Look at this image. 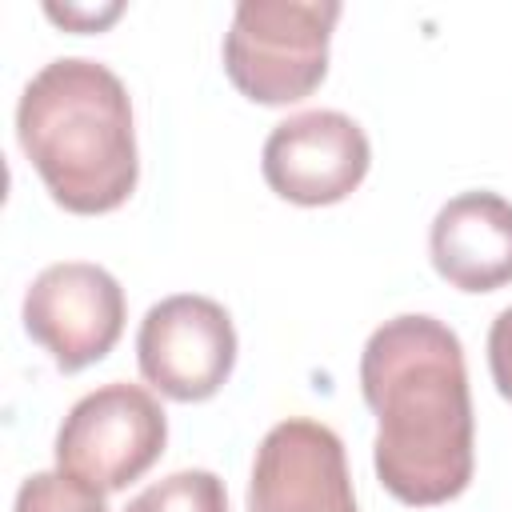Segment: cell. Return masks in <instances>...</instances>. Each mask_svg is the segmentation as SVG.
Listing matches in <instances>:
<instances>
[{
  "mask_svg": "<svg viewBox=\"0 0 512 512\" xmlns=\"http://www.w3.org/2000/svg\"><path fill=\"white\" fill-rule=\"evenodd\" d=\"M360 392L376 416L372 468L388 496L412 508L456 500L476 472V420L460 336L424 312L372 328L360 352Z\"/></svg>",
  "mask_w": 512,
  "mask_h": 512,
  "instance_id": "1",
  "label": "cell"
},
{
  "mask_svg": "<svg viewBox=\"0 0 512 512\" xmlns=\"http://www.w3.org/2000/svg\"><path fill=\"white\" fill-rule=\"evenodd\" d=\"M16 140L64 212L104 216L136 192L132 100L124 80L100 60H48L20 92Z\"/></svg>",
  "mask_w": 512,
  "mask_h": 512,
  "instance_id": "2",
  "label": "cell"
},
{
  "mask_svg": "<svg viewBox=\"0 0 512 512\" xmlns=\"http://www.w3.org/2000/svg\"><path fill=\"white\" fill-rule=\"evenodd\" d=\"M336 20V0H240L220 48L232 88L264 108L312 96L328 76Z\"/></svg>",
  "mask_w": 512,
  "mask_h": 512,
  "instance_id": "3",
  "label": "cell"
},
{
  "mask_svg": "<svg viewBox=\"0 0 512 512\" xmlns=\"http://www.w3.org/2000/svg\"><path fill=\"white\" fill-rule=\"evenodd\" d=\"M168 444V416L160 400L128 380L100 384L80 396L56 432V468L96 484L100 492H120L140 480Z\"/></svg>",
  "mask_w": 512,
  "mask_h": 512,
  "instance_id": "4",
  "label": "cell"
},
{
  "mask_svg": "<svg viewBox=\"0 0 512 512\" xmlns=\"http://www.w3.org/2000/svg\"><path fill=\"white\" fill-rule=\"evenodd\" d=\"M136 364L140 376L176 404L212 400L236 368V324L212 296H164L140 320Z\"/></svg>",
  "mask_w": 512,
  "mask_h": 512,
  "instance_id": "5",
  "label": "cell"
},
{
  "mask_svg": "<svg viewBox=\"0 0 512 512\" xmlns=\"http://www.w3.org/2000/svg\"><path fill=\"white\" fill-rule=\"evenodd\" d=\"M24 332L52 356L60 372H80L104 360L128 320L120 280L92 260L48 264L24 292Z\"/></svg>",
  "mask_w": 512,
  "mask_h": 512,
  "instance_id": "6",
  "label": "cell"
},
{
  "mask_svg": "<svg viewBox=\"0 0 512 512\" xmlns=\"http://www.w3.org/2000/svg\"><path fill=\"white\" fill-rule=\"evenodd\" d=\"M372 168L368 132L336 108H312L280 120L260 152L268 188L300 208L348 200Z\"/></svg>",
  "mask_w": 512,
  "mask_h": 512,
  "instance_id": "7",
  "label": "cell"
},
{
  "mask_svg": "<svg viewBox=\"0 0 512 512\" xmlns=\"http://www.w3.org/2000/svg\"><path fill=\"white\" fill-rule=\"evenodd\" d=\"M244 504L248 512H356L344 440L312 416L272 424L252 456Z\"/></svg>",
  "mask_w": 512,
  "mask_h": 512,
  "instance_id": "8",
  "label": "cell"
},
{
  "mask_svg": "<svg viewBox=\"0 0 512 512\" xmlns=\"http://www.w3.org/2000/svg\"><path fill=\"white\" fill-rule=\"evenodd\" d=\"M428 256L456 292H496L512 284V200L488 188L440 204L428 228Z\"/></svg>",
  "mask_w": 512,
  "mask_h": 512,
  "instance_id": "9",
  "label": "cell"
},
{
  "mask_svg": "<svg viewBox=\"0 0 512 512\" xmlns=\"http://www.w3.org/2000/svg\"><path fill=\"white\" fill-rule=\"evenodd\" d=\"M124 512H228V488L208 468H180L136 492Z\"/></svg>",
  "mask_w": 512,
  "mask_h": 512,
  "instance_id": "10",
  "label": "cell"
},
{
  "mask_svg": "<svg viewBox=\"0 0 512 512\" xmlns=\"http://www.w3.org/2000/svg\"><path fill=\"white\" fill-rule=\"evenodd\" d=\"M108 492H100L96 484L64 472V468H48V472H32L12 500V512H108Z\"/></svg>",
  "mask_w": 512,
  "mask_h": 512,
  "instance_id": "11",
  "label": "cell"
},
{
  "mask_svg": "<svg viewBox=\"0 0 512 512\" xmlns=\"http://www.w3.org/2000/svg\"><path fill=\"white\" fill-rule=\"evenodd\" d=\"M44 16L52 24H60L64 32H104L112 20L124 16V4L120 0H108V4H44Z\"/></svg>",
  "mask_w": 512,
  "mask_h": 512,
  "instance_id": "12",
  "label": "cell"
},
{
  "mask_svg": "<svg viewBox=\"0 0 512 512\" xmlns=\"http://www.w3.org/2000/svg\"><path fill=\"white\" fill-rule=\"evenodd\" d=\"M488 372H492L496 392L512 404V304L500 308L488 328Z\"/></svg>",
  "mask_w": 512,
  "mask_h": 512,
  "instance_id": "13",
  "label": "cell"
}]
</instances>
